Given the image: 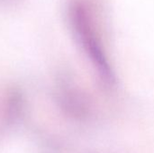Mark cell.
Segmentation results:
<instances>
[{
    "mask_svg": "<svg viewBox=\"0 0 154 153\" xmlns=\"http://www.w3.org/2000/svg\"><path fill=\"white\" fill-rule=\"evenodd\" d=\"M69 20L76 39L89 59L101 81L106 87L116 84V75L103 50L102 43L86 5L75 1L69 7Z\"/></svg>",
    "mask_w": 154,
    "mask_h": 153,
    "instance_id": "cell-1",
    "label": "cell"
}]
</instances>
